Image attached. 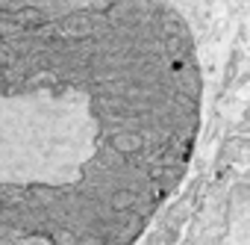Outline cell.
<instances>
[{"label": "cell", "instance_id": "cell-1", "mask_svg": "<svg viewBox=\"0 0 250 245\" xmlns=\"http://www.w3.org/2000/svg\"><path fill=\"white\" fill-rule=\"evenodd\" d=\"M203 74L174 0L0 33V230L139 245L191 169Z\"/></svg>", "mask_w": 250, "mask_h": 245}, {"label": "cell", "instance_id": "cell-2", "mask_svg": "<svg viewBox=\"0 0 250 245\" xmlns=\"http://www.w3.org/2000/svg\"><path fill=\"white\" fill-rule=\"evenodd\" d=\"M106 0H0V33L39 27Z\"/></svg>", "mask_w": 250, "mask_h": 245}, {"label": "cell", "instance_id": "cell-3", "mask_svg": "<svg viewBox=\"0 0 250 245\" xmlns=\"http://www.w3.org/2000/svg\"><path fill=\"white\" fill-rule=\"evenodd\" d=\"M0 245H42V242H33V239H21L15 233H6V230H0Z\"/></svg>", "mask_w": 250, "mask_h": 245}]
</instances>
